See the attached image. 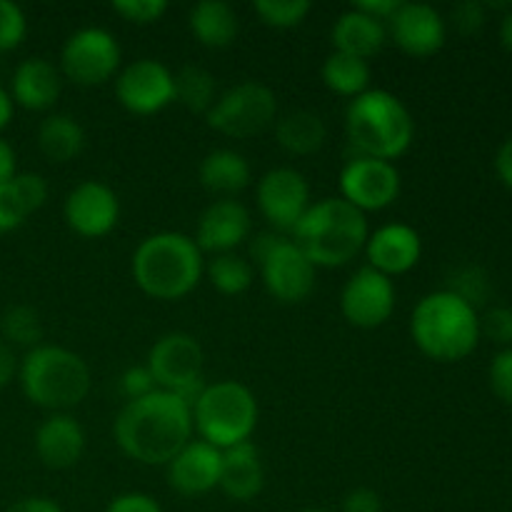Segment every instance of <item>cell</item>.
Here are the masks:
<instances>
[{"label": "cell", "instance_id": "cell-37", "mask_svg": "<svg viewBox=\"0 0 512 512\" xmlns=\"http://www.w3.org/2000/svg\"><path fill=\"white\" fill-rule=\"evenodd\" d=\"M450 293L460 295L465 303L473 305L478 310V305L483 303V298L488 295V278L480 268H463L455 273L453 285H450Z\"/></svg>", "mask_w": 512, "mask_h": 512}, {"label": "cell", "instance_id": "cell-21", "mask_svg": "<svg viewBox=\"0 0 512 512\" xmlns=\"http://www.w3.org/2000/svg\"><path fill=\"white\" fill-rule=\"evenodd\" d=\"M85 453V430L65 413L50 415L35 430V455L50 470H68Z\"/></svg>", "mask_w": 512, "mask_h": 512}, {"label": "cell", "instance_id": "cell-18", "mask_svg": "<svg viewBox=\"0 0 512 512\" xmlns=\"http://www.w3.org/2000/svg\"><path fill=\"white\" fill-rule=\"evenodd\" d=\"M250 235V213L243 203L233 198L213 200L203 210L195 228V245L200 253H233Z\"/></svg>", "mask_w": 512, "mask_h": 512}, {"label": "cell", "instance_id": "cell-29", "mask_svg": "<svg viewBox=\"0 0 512 512\" xmlns=\"http://www.w3.org/2000/svg\"><path fill=\"white\" fill-rule=\"evenodd\" d=\"M323 83L343 98H358L368 90L370 83L368 60L333 50L323 63Z\"/></svg>", "mask_w": 512, "mask_h": 512}, {"label": "cell", "instance_id": "cell-32", "mask_svg": "<svg viewBox=\"0 0 512 512\" xmlns=\"http://www.w3.org/2000/svg\"><path fill=\"white\" fill-rule=\"evenodd\" d=\"M208 278L223 295H243L253 285V265L235 253L215 255L208 265Z\"/></svg>", "mask_w": 512, "mask_h": 512}, {"label": "cell", "instance_id": "cell-8", "mask_svg": "<svg viewBox=\"0 0 512 512\" xmlns=\"http://www.w3.org/2000/svg\"><path fill=\"white\" fill-rule=\"evenodd\" d=\"M253 258L258 260L268 293L283 305H298L313 295L315 265L293 243L275 233L258 235L253 243Z\"/></svg>", "mask_w": 512, "mask_h": 512}, {"label": "cell", "instance_id": "cell-40", "mask_svg": "<svg viewBox=\"0 0 512 512\" xmlns=\"http://www.w3.org/2000/svg\"><path fill=\"white\" fill-rule=\"evenodd\" d=\"M10 183H13V188L18 190L20 200H23V205L28 208V213L40 210L45 205V200H48V183H45L43 175L15 173V178L10 180Z\"/></svg>", "mask_w": 512, "mask_h": 512}, {"label": "cell", "instance_id": "cell-23", "mask_svg": "<svg viewBox=\"0 0 512 512\" xmlns=\"http://www.w3.org/2000/svg\"><path fill=\"white\" fill-rule=\"evenodd\" d=\"M265 485V468L260 460V450L253 443H240L235 448L223 450V465H220L218 488L230 500L248 503L258 498Z\"/></svg>", "mask_w": 512, "mask_h": 512}, {"label": "cell", "instance_id": "cell-25", "mask_svg": "<svg viewBox=\"0 0 512 512\" xmlns=\"http://www.w3.org/2000/svg\"><path fill=\"white\" fill-rule=\"evenodd\" d=\"M200 185L220 198H233L250 183V163L238 150H210L198 168Z\"/></svg>", "mask_w": 512, "mask_h": 512}, {"label": "cell", "instance_id": "cell-14", "mask_svg": "<svg viewBox=\"0 0 512 512\" xmlns=\"http://www.w3.org/2000/svg\"><path fill=\"white\" fill-rule=\"evenodd\" d=\"M340 310L355 328L373 330L385 325L395 310L393 278L378 273L370 265L355 270L340 293Z\"/></svg>", "mask_w": 512, "mask_h": 512}, {"label": "cell", "instance_id": "cell-24", "mask_svg": "<svg viewBox=\"0 0 512 512\" xmlns=\"http://www.w3.org/2000/svg\"><path fill=\"white\" fill-rule=\"evenodd\" d=\"M330 40H333V48L338 53L353 55V58L360 60H370L388 43V28L380 20L350 8L338 15V20L333 25V33H330Z\"/></svg>", "mask_w": 512, "mask_h": 512}, {"label": "cell", "instance_id": "cell-20", "mask_svg": "<svg viewBox=\"0 0 512 512\" xmlns=\"http://www.w3.org/2000/svg\"><path fill=\"white\" fill-rule=\"evenodd\" d=\"M220 465H223V450L203 443V440H190L165 468H168V483L175 493L205 495L218 488Z\"/></svg>", "mask_w": 512, "mask_h": 512}, {"label": "cell", "instance_id": "cell-6", "mask_svg": "<svg viewBox=\"0 0 512 512\" xmlns=\"http://www.w3.org/2000/svg\"><path fill=\"white\" fill-rule=\"evenodd\" d=\"M25 398L45 410H70L90 393V368L78 353L60 345H38L20 363Z\"/></svg>", "mask_w": 512, "mask_h": 512}, {"label": "cell", "instance_id": "cell-36", "mask_svg": "<svg viewBox=\"0 0 512 512\" xmlns=\"http://www.w3.org/2000/svg\"><path fill=\"white\" fill-rule=\"evenodd\" d=\"M488 338L490 343L512 348V308L508 305H495L485 310L480 318V338Z\"/></svg>", "mask_w": 512, "mask_h": 512}, {"label": "cell", "instance_id": "cell-10", "mask_svg": "<svg viewBox=\"0 0 512 512\" xmlns=\"http://www.w3.org/2000/svg\"><path fill=\"white\" fill-rule=\"evenodd\" d=\"M275 113H278V100H275L273 90L268 85L248 80V83L235 85L228 93L220 95L205 120L220 135L245 140L270 128Z\"/></svg>", "mask_w": 512, "mask_h": 512}, {"label": "cell", "instance_id": "cell-49", "mask_svg": "<svg viewBox=\"0 0 512 512\" xmlns=\"http://www.w3.org/2000/svg\"><path fill=\"white\" fill-rule=\"evenodd\" d=\"M15 178V150L8 140L0 138V185L10 183Z\"/></svg>", "mask_w": 512, "mask_h": 512}, {"label": "cell", "instance_id": "cell-31", "mask_svg": "<svg viewBox=\"0 0 512 512\" xmlns=\"http://www.w3.org/2000/svg\"><path fill=\"white\" fill-rule=\"evenodd\" d=\"M0 333L10 348L23 345V348L33 350L43 340V320H40L38 310L30 305H13L0 318Z\"/></svg>", "mask_w": 512, "mask_h": 512}, {"label": "cell", "instance_id": "cell-35", "mask_svg": "<svg viewBox=\"0 0 512 512\" xmlns=\"http://www.w3.org/2000/svg\"><path fill=\"white\" fill-rule=\"evenodd\" d=\"M113 10L135 25H153L168 13V0H113Z\"/></svg>", "mask_w": 512, "mask_h": 512}, {"label": "cell", "instance_id": "cell-41", "mask_svg": "<svg viewBox=\"0 0 512 512\" xmlns=\"http://www.w3.org/2000/svg\"><path fill=\"white\" fill-rule=\"evenodd\" d=\"M120 390H123V395L128 400H138L155 393L158 385H155L153 375H150V370L145 365H135V368L125 370L123 378H120Z\"/></svg>", "mask_w": 512, "mask_h": 512}, {"label": "cell", "instance_id": "cell-46", "mask_svg": "<svg viewBox=\"0 0 512 512\" xmlns=\"http://www.w3.org/2000/svg\"><path fill=\"white\" fill-rule=\"evenodd\" d=\"M495 173H498L500 183L512 190V135L495 153Z\"/></svg>", "mask_w": 512, "mask_h": 512}, {"label": "cell", "instance_id": "cell-50", "mask_svg": "<svg viewBox=\"0 0 512 512\" xmlns=\"http://www.w3.org/2000/svg\"><path fill=\"white\" fill-rule=\"evenodd\" d=\"M13 98H10V93H5L3 88H0V130L8 128V123L13 120Z\"/></svg>", "mask_w": 512, "mask_h": 512}, {"label": "cell", "instance_id": "cell-47", "mask_svg": "<svg viewBox=\"0 0 512 512\" xmlns=\"http://www.w3.org/2000/svg\"><path fill=\"white\" fill-rule=\"evenodd\" d=\"M15 373H18V358H15L13 348L5 340H0V390L10 385Z\"/></svg>", "mask_w": 512, "mask_h": 512}, {"label": "cell", "instance_id": "cell-16", "mask_svg": "<svg viewBox=\"0 0 512 512\" xmlns=\"http://www.w3.org/2000/svg\"><path fill=\"white\" fill-rule=\"evenodd\" d=\"M63 215L68 228L80 238H103L118 225L120 200L110 185L85 180L68 193Z\"/></svg>", "mask_w": 512, "mask_h": 512}, {"label": "cell", "instance_id": "cell-9", "mask_svg": "<svg viewBox=\"0 0 512 512\" xmlns=\"http://www.w3.org/2000/svg\"><path fill=\"white\" fill-rule=\"evenodd\" d=\"M205 355L198 340L188 333H165L155 340L148 353L145 368L153 375L158 390L178 395L193 408L195 398L200 395L203 385Z\"/></svg>", "mask_w": 512, "mask_h": 512}, {"label": "cell", "instance_id": "cell-33", "mask_svg": "<svg viewBox=\"0 0 512 512\" xmlns=\"http://www.w3.org/2000/svg\"><path fill=\"white\" fill-rule=\"evenodd\" d=\"M253 10L270 28L288 30L308 18L313 3L310 0H255Z\"/></svg>", "mask_w": 512, "mask_h": 512}, {"label": "cell", "instance_id": "cell-5", "mask_svg": "<svg viewBox=\"0 0 512 512\" xmlns=\"http://www.w3.org/2000/svg\"><path fill=\"white\" fill-rule=\"evenodd\" d=\"M345 130L358 155L388 160L405 155L415 138V120L390 90H365L345 110Z\"/></svg>", "mask_w": 512, "mask_h": 512}, {"label": "cell", "instance_id": "cell-42", "mask_svg": "<svg viewBox=\"0 0 512 512\" xmlns=\"http://www.w3.org/2000/svg\"><path fill=\"white\" fill-rule=\"evenodd\" d=\"M453 25L460 30V33L470 35L478 33L485 23V5L475 3V0H468V3H460L453 8Z\"/></svg>", "mask_w": 512, "mask_h": 512}, {"label": "cell", "instance_id": "cell-15", "mask_svg": "<svg viewBox=\"0 0 512 512\" xmlns=\"http://www.w3.org/2000/svg\"><path fill=\"white\" fill-rule=\"evenodd\" d=\"M258 208L275 230H290L310 208V185L295 168H273L258 183Z\"/></svg>", "mask_w": 512, "mask_h": 512}, {"label": "cell", "instance_id": "cell-30", "mask_svg": "<svg viewBox=\"0 0 512 512\" xmlns=\"http://www.w3.org/2000/svg\"><path fill=\"white\" fill-rule=\"evenodd\" d=\"M175 100L190 113H205L213 108L218 100V83H215L213 73L198 65H185L178 75H175Z\"/></svg>", "mask_w": 512, "mask_h": 512}, {"label": "cell", "instance_id": "cell-12", "mask_svg": "<svg viewBox=\"0 0 512 512\" xmlns=\"http://www.w3.org/2000/svg\"><path fill=\"white\" fill-rule=\"evenodd\" d=\"M400 173L393 163L368 155H355L340 170V198L348 200L360 213L385 210L398 200Z\"/></svg>", "mask_w": 512, "mask_h": 512}, {"label": "cell", "instance_id": "cell-45", "mask_svg": "<svg viewBox=\"0 0 512 512\" xmlns=\"http://www.w3.org/2000/svg\"><path fill=\"white\" fill-rule=\"evenodd\" d=\"M400 3L403 0H358V3H353V8L370 15V18L380 20V23H388L395 15V10L400 8Z\"/></svg>", "mask_w": 512, "mask_h": 512}, {"label": "cell", "instance_id": "cell-51", "mask_svg": "<svg viewBox=\"0 0 512 512\" xmlns=\"http://www.w3.org/2000/svg\"><path fill=\"white\" fill-rule=\"evenodd\" d=\"M500 43L512 53V8L500 20Z\"/></svg>", "mask_w": 512, "mask_h": 512}, {"label": "cell", "instance_id": "cell-11", "mask_svg": "<svg viewBox=\"0 0 512 512\" xmlns=\"http://www.w3.org/2000/svg\"><path fill=\"white\" fill-rule=\"evenodd\" d=\"M120 43L105 28H80L65 40L60 53V70L68 80L83 88L108 83L120 70Z\"/></svg>", "mask_w": 512, "mask_h": 512}, {"label": "cell", "instance_id": "cell-2", "mask_svg": "<svg viewBox=\"0 0 512 512\" xmlns=\"http://www.w3.org/2000/svg\"><path fill=\"white\" fill-rule=\"evenodd\" d=\"M410 335L423 355L438 363H458L480 343V315L450 290L425 295L410 318Z\"/></svg>", "mask_w": 512, "mask_h": 512}, {"label": "cell", "instance_id": "cell-17", "mask_svg": "<svg viewBox=\"0 0 512 512\" xmlns=\"http://www.w3.org/2000/svg\"><path fill=\"white\" fill-rule=\"evenodd\" d=\"M388 33L410 58H430L440 53L448 38L445 18L428 3H400L388 20Z\"/></svg>", "mask_w": 512, "mask_h": 512}, {"label": "cell", "instance_id": "cell-52", "mask_svg": "<svg viewBox=\"0 0 512 512\" xmlns=\"http://www.w3.org/2000/svg\"><path fill=\"white\" fill-rule=\"evenodd\" d=\"M303 512H328V510H315V508H310V510H303Z\"/></svg>", "mask_w": 512, "mask_h": 512}, {"label": "cell", "instance_id": "cell-28", "mask_svg": "<svg viewBox=\"0 0 512 512\" xmlns=\"http://www.w3.org/2000/svg\"><path fill=\"white\" fill-rule=\"evenodd\" d=\"M325 138H328V128H325L323 118L318 113H310V110H293V113L283 115L275 125V140L290 155L318 153Z\"/></svg>", "mask_w": 512, "mask_h": 512}, {"label": "cell", "instance_id": "cell-39", "mask_svg": "<svg viewBox=\"0 0 512 512\" xmlns=\"http://www.w3.org/2000/svg\"><path fill=\"white\" fill-rule=\"evenodd\" d=\"M488 380L495 398L503 400L505 405H512V348H503L495 355L488 370Z\"/></svg>", "mask_w": 512, "mask_h": 512}, {"label": "cell", "instance_id": "cell-27", "mask_svg": "<svg viewBox=\"0 0 512 512\" xmlns=\"http://www.w3.org/2000/svg\"><path fill=\"white\" fill-rule=\"evenodd\" d=\"M38 148L50 163H70L85 148V130L73 115L53 113L40 123Z\"/></svg>", "mask_w": 512, "mask_h": 512}, {"label": "cell", "instance_id": "cell-34", "mask_svg": "<svg viewBox=\"0 0 512 512\" xmlns=\"http://www.w3.org/2000/svg\"><path fill=\"white\" fill-rule=\"evenodd\" d=\"M28 33V20L13 0H0V53L15 50Z\"/></svg>", "mask_w": 512, "mask_h": 512}, {"label": "cell", "instance_id": "cell-3", "mask_svg": "<svg viewBox=\"0 0 512 512\" xmlns=\"http://www.w3.org/2000/svg\"><path fill=\"white\" fill-rule=\"evenodd\" d=\"M203 253L185 233L163 230L148 235L133 253V278L155 300H180L203 278Z\"/></svg>", "mask_w": 512, "mask_h": 512}, {"label": "cell", "instance_id": "cell-43", "mask_svg": "<svg viewBox=\"0 0 512 512\" xmlns=\"http://www.w3.org/2000/svg\"><path fill=\"white\" fill-rule=\"evenodd\" d=\"M343 512H383V498L373 488H355L345 495Z\"/></svg>", "mask_w": 512, "mask_h": 512}, {"label": "cell", "instance_id": "cell-13", "mask_svg": "<svg viewBox=\"0 0 512 512\" xmlns=\"http://www.w3.org/2000/svg\"><path fill=\"white\" fill-rule=\"evenodd\" d=\"M115 95L128 113L155 115L175 103V75L160 60L140 58L120 70Z\"/></svg>", "mask_w": 512, "mask_h": 512}, {"label": "cell", "instance_id": "cell-26", "mask_svg": "<svg viewBox=\"0 0 512 512\" xmlns=\"http://www.w3.org/2000/svg\"><path fill=\"white\" fill-rule=\"evenodd\" d=\"M190 33L205 48H228L238 38L240 20L225 0H200L188 15Z\"/></svg>", "mask_w": 512, "mask_h": 512}, {"label": "cell", "instance_id": "cell-44", "mask_svg": "<svg viewBox=\"0 0 512 512\" xmlns=\"http://www.w3.org/2000/svg\"><path fill=\"white\" fill-rule=\"evenodd\" d=\"M105 512H163V510H160V505L155 503L150 495L125 493V495H118Z\"/></svg>", "mask_w": 512, "mask_h": 512}, {"label": "cell", "instance_id": "cell-1", "mask_svg": "<svg viewBox=\"0 0 512 512\" xmlns=\"http://www.w3.org/2000/svg\"><path fill=\"white\" fill-rule=\"evenodd\" d=\"M193 408L168 390L128 400L113 435L128 458L143 465H168L193 440Z\"/></svg>", "mask_w": 512, "mask_h": 512}, {"label": "cell", "instance_id": "cell-4", "mask_svg": "<svg viewBox=\"0 0 512 512\" xmlns=\"http://www.w3.org/2000/svg\"><path fill=\"white\" fill-rule=\"evenodd\" d=\"M293 243L315 268H340L355 260L368 243V218L343 198L310 203L293 230Z\"/></svg>", "mask_w": 512, "mask_h": 512}, {"label": "cell", "instance_id": "cell-19", "mask_svg": "<svg viewBox=\"0 0 512 512\" xmlns=\"http://www.w3.org/2000/svg\"><path fill=\"white\" fill-rule=\"evenodd\" d=\"M365 255H368L370 268L393 278V275L410 273L420 263L423 240L413 225L388 223L368 235Z\"/></svg>", "mask_w": 512, "mask_h": 512}, {"label": "cell", "instance_id": "cell-7", "mask_svg": "<svg viewBox=\"0 0 512 512\" xmlns=\"http://www.w3.org/2000/svg\"><path fill=\"white\" fill-rule=\"evenodd\" d=\"M258 425V400L248 385L220 380L205 385L193 403V428L200 440L218 450L248 443Z\"/></svg>", "mask_w": 512, "mask_h": 512}, {"label": "cell", "instance_id": "cell-22", "mask_svg": "<svg viewBox=\"0 0 512 512\" xmlns=\"http://www.w3.org/2000/svg\"><path fill=\"white\" fill-rule=\"evenodd\" d=\"M63 90V75L50 60L28 58L15 68L10 98L25 110H50Z\"/></svg>", "mask_w": 512, "mask_h": 512}, {"label": "cell", "instance_id": "cell-38", "mask_svg": "<svg viewBox=\"0 0 512 512\" xmlns=\"http://www.w3.org/2000/svg\"><path fill=\"white\" fill-rule=\"evenodd\" d=\"M28 215V208L23 205L13 183L0 185V233H13V230H18Z\"/></svg>", "mask_w": 512, "mask_h": 512}, {"label": "cell", "instance_id": "cell-48", "mask_svg": "<svg viewBox=\"0 0 512 512\" xmlns=\"http://www.w3.org/2000/svg\"><path fill=\"white\" fill-rule=\"evenodd\" d=\"M8 512H63V508L50 498H23L10 505Z\"/></svg>", "mask_w": 512, "mask_h": 512}]
</instances>
